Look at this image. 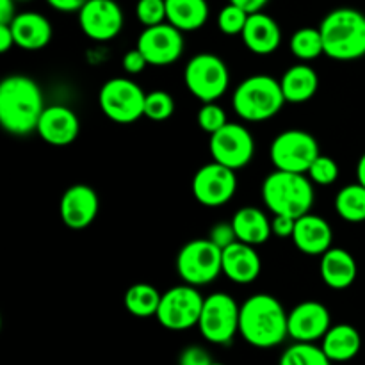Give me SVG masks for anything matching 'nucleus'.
Here are the masks:
<instances>
[{"mask_svg":"<svg viewBox=\"0 0 365 365\" xmlns=\"http://www.w3.org/2000/svg\"><path fill=\"white\" fill-rule=\"evenodd\" d=\"M210 365H225V364H221V362H212Z\"/></svg>","mask_w":365,"mask_h":365,"instance_id":"obj_46","label":"nucleus"},{"mask_svg":"<svg viewBox=\"0 0 365 365\" xmlns=\"http://www.w3.org/2000/svg\"><path fill=\"white\" fill-rule=\"evenodd\" d=\"M16 2H27V0H16Z\"/></svg>","mask_w":365,"mask_h":365,"instance_id":"obj_47","label":"nucleus"},{"mask_svg":"<svg viewBox=\"0 0 365 365\" xmlns=\"http://www.w3.org/2000/svg\"><path fill=\"white\" fill-rule=\"evenodd\" d=\"M160 298H163V294L159 292V289L153 287L152 284L139 282V284L130 285L127 289L123 296V305L128 314H132L134 317L146 319V317L157 316Z\"/></svg>","mask_w":365,"mask_h":365,"instance_id":"obj_28","label":"nucleus"},{"mask_svg":"<svg viewBox=\"0 0 365 365\" xmlns=\"http://www.w3.org/2000/svg\"><path fill=\"white\" fill-rule=\"evenodd\" d=\"M285 102L305 103L316 96L319 89V75L307 63L294 64L280 78Z\"/></svg>","mask_w":365,"mask_h":365,"instance_id":"obj_25","label":"nucleus"},{"mask_svg":"<svg viewBox=\"0 0 365 365\" xmlns=\"http://www.w3.org/2000/svg\"><path fill=\"white\" fill-rule=\"evenodd\" d=\"M36 132L52 146H68L77 139L81 121L73 109L66 106H48L43 110Z\"/></svg>","mask_w":365,"mask_h":365,"instance_id":"obj_18","label":"nucleus"},{"mask_svg":"<svg viewBox=\"0 0 365 365\" xmlns=\"http://www.w3.org/2000/svg\"><path fill=\"white\" fill-rule=\"evenodd\" d=\"M321 348L331 362L344 364L359 355L362 349V337H360V331L351 324H331L327 335L321 339Z\"/></svg>","mask_w":365,"mask_h":365,"instance_id":"obj_24","label":"nucleus"},{"mask_svg":"<svg viewBox=\"0 0 365 365\" xmlns=\"http://www.w3.org/2000/svg\"><path fill=\"white\" fill-rule=\"evenodd\" d=\"M296 228V217L285 216V214H273L271 220V230L278 239H292Z\"/></svg>","mask_w":365,"mask_h":365,"instance_id":"obj_40","label":"nucleus"},{"mask_svg":"<svg viewBox=\"0 0 365 365\" xmlns=\"http://www.w3.org/2000/svg\"><path fill=\"white\" fill-rule=\"evenodd\" d=\"M331 328V314L321 302H303L289 312V337L294 342H317Z\"/></svg>","mask_w":365,"mask_h":365,"instance_id":"obj_16","label":"nucleus"},{"mask_svg":"<svg viewBox=\"0 0 365 365\" xmlns=\"http://www.w3.org/2000/svg\"><path fill=\"white\" fill-rule=\"evenodd\" d=\"M289 48H291L292 56L302 61V63H309V61L317 59V57H321L324 53V43L321 31L314 27L298 29L291 36Z\"/></svg>","mask_w":365,"mask_h":365,"instance_id":"obj_30","label":"nucleus"},{"mask_svg":"<svg viewBox=\"0 0 365 365\" xmlns=\"http://www.w3.org/2000/svg\"><path fill=\"white\" fill-rule=\"evenodd\" d=\"M16 14V0H0V24L9 25Z\"/></svg>","mask_w":365,"mask_h":365,"instance_id":"obj_43","label":"nucleus"},{"mask_svg":"<svg viewBox=\"0 0 365 365\" xmlns=\"http://www.w3.org/2000/svg\"><path fill=\"white\" fill-rule=\"evenodd\" d=\"M9 25L13 29L16 46L29 50V52L45 48L53 34L48 18L36 11L18 13Z\"/></svg>","mask_w":365,"mask_h":365,"instance_id":"obj_22","label":"nucleus"},{"mask_svg":"<svg viewBox=\"0 0 365 365\" xmlns=\"http://www.w3.org/2000/svg\"><path fill=\"white\" fill-rule=\"evenodd\" d=\"M327 353L316 342H294L280 356L278 365H331Z\"/></svg>","mask_w":365,"mask_h":365,"instance_id":"obj_31","label":"nucleus"},{"mask_svg":"<svg viewBox=\"0 0 365 365\" xmlns=\"http://www.w3.org/2000/svg\"><path fill=\"white\" fill-rule=\"evenodd\" d=\"M319 273L324 285L334 291H344L355 284L359 266H356L355 257L348 250L331 246L327 253L321 255Z\"/></svg>","mask_w":365,"mask_h":365,"instance_id":"obj_23","label":"nucleus"},{"mask_svg":"<svg viewBox=\"0 0 365 365\" xmlns=\"http://www.w3.org/2000/svg\"><path fill=\"white\" fill-rule=\"evenodd\" d=\"M86 2L88 0H46L52 9L61 11V13H78Z\"/></svg>","mask_w":365,"mask_h":365,"instance_id":"obj_41","label":"nucleus"},{"mask_svg":"<svg viewBox=\"0 0 365 365\" xmlns=\"http://www.w3.org/2000/svg\"><path fill=\"white\" fill-rule=\"evenodd\" d=\"M209 150L212 160L239 171L248 166L255 153L253 135L245 125L227 123L221 130L210 135Z\"/></svg>","mask_w":365,"mask_h":365,"instance_id":"obj_12","label":"nucleus"},{"mask_svg":"<svg viewBox=\"0 0 365 365\" xmlns=\"http://www.w3.org/2000/svg\"><path fill=\"white\" fill-rule=\"evenodd\" d=\"M324 56L334 61H356L365 56V14L353 7L330 11L319 25Z\"/></svg>","mask_w":365,"mask_h":365,"instance_id":"obj_3","label":"nucleus"},{"mask_svg":"<svg viewBox=\"0 0 365 365\" xmlns=\"http://www.w3.org/2000/svg\"><path fill=\"white\" fill-rule=\"evenodd\" d=\"M262 271V260L255 246L235 241L223 248V274L230 282L248 285L259 278Z\"/></svg>","mask_w":365,"mask_h":365,"instance_id":"obj_20","label":"nucleus"},{"mask_svg":"<svg viewBox=\"0 0 365 365\" xmlns=\"http://www.w3.org/2000/svg\"><path fill=\"white\" fill-rule=\"evenodd\" d=\"M175 100L168 91L157 89V91L146 93L145 100V116L152 121H166L173 116Z\"/></svg>","mask_w":365,"mask_h":365,"instance_id":"obj_32","label":"nucleus"},{"mask_svg":"<svg viewBox=\"0 0 365 365\" xmlns=\"http://www.w3.org/2000/svg\"><path fill=\"white\" fill-rule=\"evenodd\" d=\"M135 18L143 27H153L168 21L166 0H138Z\"/></svg>","mask_w":365,"mask_h":365,"instance_id":"obj_34","label":"nucleus"},{"mask_svg":"<svg viewBox=\"0 0 365 365\" xmlns=\"http://www.w3.org/2000/svg\"><path fill=\"white\" fill-rule=\"evenodd\" d=\"M335 212L348 223L365 221V187L360 182L344 185L335 196Z\"/></svg>","mask_w":365,"mask_h":365,"instance_id":"obj_29","label":"nucleus"},{"mask_svg":"<svg viewBox=\"0 0 365 365\" xmlns=\"http://www.w3.org/2000/svg\"><path fill=\"white\" fill-rule=\"evenodd\" d=\"M212 362L214 360L209 355V351L198 344L184 348L178 356V365H210Z\"/></svg>","mask_w":365,"mask_h":365,"instance_id":"obj_38","label":"nucleus"},{"mask_svg":"<svg viewBox=\"0 0 365 365\" xmlns=\"http://www.w3.org/2000/svg\"><path fill=\"white\" fill-rule=\"evenodd\" d=\"M198 125L203 132L212 135L214 132L221 130L225 125L228 123L227 120V113L221 106H217L216 102H207L203 103L202 109L198 110Z\"/></svg>","mask_w":365,"mask_h":365,"instance_id":"obj_36","label":"nucleus"},{"mask_svg":"<svg viewBox=\"0 0 365 365\" xmlns=\"http://www.w3.org/2000/svg\"><path fill=\"white\" fill-rule=\"evenodd\" d=\"M138 46L152 66H168L177 63L184 53V32L164 21L145 27L138 38Z\"/></svg>","mask_w":365,"mask_h":365,"instance_id":"obj_14","label":"nucleus"},{"mask_svg":"<svg viewBox=\"0 0 365 365\" xmlns=\"http://www.w3.org/2000/svg\"><path fill=\"white\" fill-rule=\"evenodd\" d=\"M146 93L138 82L127 77L109 78L100 88L98 103L110 121L128 125L145 116Z\"/></svg>","mask_w":365,"mask_h":365,"instance_id":"obj_8","label":"nucleus"},{"mask_svg":"<svg viewBox=\"0 0 365 365\" xmlns=\"http://www.w3.org/2000/svg\"><path fill=\"white\" fill-rule=\"evenodd\" d=\"M146 66H150L146 57L143 56L141 50L135 46V48L127 50L121 57V68L125 70V73L128 75H139L146 70Z\"/></svg>","mask_w":365,"mask_h":365,"instance_id":"obj_39","label":"nucleus"},{"mask_svg":"<svg viewBox=\"0 0 365 365\" xmlns=\"http://www.w3.org/2000/svg\"><path fill=\"white\" fill-rule=\"evenodd\" d=\"M321 155L319 143L312 134L298 128H291L273 139L269 148V159L274 170L305 173L314 160Z\"/></svg>","mask_w":365,"mask_h":365,"instance_id":"obj_11","label":"nucleus"},{"mask_svg":"<svg viewBox=\"0 0 365 365\" xmlns=\"http://www.w3.org/2000/svg\"><path fill=\"white\" fill-rule=\"evenodd\" d=\"M100 210L98 195L86 184H75L64 191L59 203L63 223L70 230H84L96 220Z\"/></svg>","mask_w":365,"mask_h":365,"instance_id":"obj_17","label":"nucleus"},{"mask_svg":"<svg viewBox=\"0 0 365 365\" xmlns=\"http://www.w3.org/2000/svg\"><path fill=\"white\" fill-rule=\"evenodd\" d=\"M178 277L184 284L203 287L223 273V250L209 237L185 242L177 255Z\"/></svg>","mask_w":365,"mask_h":365,"instance_id":"obj_6","label":"nucleus"},{"mask_svg":"<svg viewBox=\"0 0 365 365\" xmlns=\"http://www.w3.org/2000/svg\"><path fill=\"white\" fill-rule=\"evenodd\" d=\"M232 225L237 234V241L252 246H260L273 235L271 220L264 210L257 207H242L232 217Z\"/></svg>","mask_w":365,"mask_h":365,"instance_id":"obj_26","label":"nucleus"},{"mask_svg":"<svg viewBox=\"0 0 365 365\" xmlns=\"http://www.w3.org/2000/svg\"><path fill=\"white\" fill-rule=\"evenodd\" d=\"M14 45H16V43H14V34L11 25L0 24V52L7 53Z\"/></svg>","mask_w":365,"mask_h":365,"instance_id":"obj_42","label":"nucleus"},{"mask_svg":"<svg viewBox=\"0 0 365 365\" xmlns=\"http://www.w3.org/2000/svg\"><path fill=\"white\" fill-rule=\"evenodd\" d=\"M230 4H235V6H239L241 9H245L246 13H259V11H262L264 7L269 4V0H228Z\"/></svg>","mask_w":365,"mask_h":365,"instance_id":"obj_44","label":"nucleus"},{"mask_svg":"<svg viewBox=\"0 0 365 365\" xmlns=\"http://www.w3.org/2000/svg\"><path fill=\"white\" fill-rule=\"evenodd\" d=\"M241 36L246 48L250 52L257 53V56H269V53H274L282 43L280 25L277 24V20L273 16L266 14L264 11L250 14Z\"/></svg>","mask_w":365,"mask_h":365,"instance_id":"obj_21","label":"nucleus"},{"mask_svg":"<svg viewBox=\"0 0 365 365\" xmlns=\"http://www.w3.org/2000/svg\"><path fill=\"white\" fill-rule=\"evenodd\" d=\"M205 298L195 285H177L168 289L160 298L157 321L171 331H185L198 327Z\"/></svg>","mask_w":365,"mask_h":365,"instance_id":"obj_10","label":"nucleus"},{"mask_svg":"<svg viewBox=\"0 0 365 365\" xmlns=\"http://www.w3.org/2000/svg\"><path fill=\"white\" fill-rule=\"evenodd\" d=\"M184 81L189 93L200 102H217L227 93L230 84V71L220 56L202 52L189 59L184 71Z\"/></svg>","mask_w":365,"mask_h":365,"instance_id":"obj_7","label":"nucleus"},{"mask_svg":"<svg viewBox=\"0 0 365 365\" xmlns=\"http://www.w3.org/2000/svg\"><path fill=\"white\" fill-rule=\"evenodd\" d=\"M285 103L280 81L269 75H252L235 88L232 95V107L245 121L271 120L282 110Z\"/></svg>","mask_w":365,"mask_h":365,"instance_id":"obj_5","label":"nucleus"},{"mask_svg":"<svg viewBox=\"0 0 365 365\" xmlns=\"http://www.w3.org/2000/svg\"><path fill=\"white\" fill-rule=\"evenodd\" d=\"M356 180L365 187V153L359 159V164H356Z\"/></svg>","mask_w":365,"mask_h":365,"instance_id":"obj_45","label":"nucleus"},{"mask_svg":"<svg viewBox=\"0 0 365 365\" xmlns=\"http://www.w3.org/2000/svg\"><path fill=\"white\" fill-rule=\"evenodd\" d=\"M241 305L227 292H214L203 302L200 334L210 344L227 346L239 334Z\"/></svg>","mask_w":365,"mask_h":365,"instance_id":"obj_9","label":"nucleus"},{"mask_svg":"<svg viewBox=\"0 0 365 365\" xmlns=\"http://www.w3.org/2000/svg\"><path fill=\"white\" fill-rule=\"evenodd\" d=\"M239 335L257 349L277 348L289 337V312L274 296H250L241 305Z\"/></svg>","mask_w":365,"mask_h":365,"instance_id":"obj_2","label":"nucleus"},{"mask_svg":"<svg viewBox=\"0 0 365 365\" xmlns=\"http://www.w3.org/2000/svg\"><path fill=\"white\" fill-rule=\"evenodd\" d=\"M77 14L78 27L93 41H110L123 29V11L116 0H88Z\"/></svg>","mask_w":365,"mask_h":365,"instance_id":"obj_15","label":"nucleus"},{"mask_svg":"<svg viewBox=\"0 0 365 365\" xmlns=\"http://www.w3.org/2000/svg\"><path fill=\"white\" fill-rule=\"evenodd\" d=\"M191 189L196 202L203 207H221L234 198L237 177L234 170L212 160L196 171Z\"/></svg>","mask_w":365,"mask_h":365,"instance_id":"obj_13","label":"nucleus"},{"mask_svg":"<svg viewBox=\"0 0 365 365\" xmlns=\"http://www.w3.org/2000/svg\"><path fill=\"white\" fill-rule=\"evenodd\" d=\"M307 175L316 185H331L339 178V164L331 157L319 155L309 168Z\"/></svg>","mask_w":365,"mask_h":365,"instance_id":"obj_35","label":"nucleus"},{"mask_svg":"<svg viewBox=\"0 0 365 365\" xmlns=\"http://www.w3.org/2000/svg\"><path fill=\"white\" fill-rule=\"evenodd\" d=\"M209 239L214 245H217L223 250L227 248V246H230L232 242L237 241V234H235L232 221H220V223H216L210 228Z\"/></svg>","mask_w":365,"mask_h":365,"instance_id":"obj_37","label":"nucleus"},{"mask_svg":"<svg viewBox=\"0 0 365 365\" xmlns=\"http://www.w3.org/2000/svg\"><path fill=\"white\" fill-rule=\"evenodd\" d=\"M168 24L182 32H195L209 20V2L207 0H166Z\"/></svg>","mask_w":365,"mask_h":365,"instance_id":"obj_27","label":"nucleus"},{"mask_svg":"<svg viewBox=\"0 0 365 365\" xmlns=\"http://www.w3.org/2000/svg\"><path fill=\"white\" fill-rule=\"evenodd\" d=\"M43 91L27 75H9L0 84V123L13 135L36 132L45 110Z\"/></svg>","mask_w":365,"mask_h":365,"instance_id":"obj_1","label":"nucleus"},{"mask_svg":"<svg viewBox=\"0 0 365 365\" xmlns=\"http://www.w3.org/2000/svg\"><path fill=\"white\" fill-rule=\"evenodd\" d=\"M262 200L273 214L302 217L316 202L314 182L305 173L274 170L262 182Z\"/></svg>","mask_w":365,"mask_h":365,"instance_id":"obj_4","label":"nucleus"},{"mask_svg":"<svg viewBox=\"0 0 365 365\" xmlns=\"http://www.w3.org/2000/svg\"><path fill=\"white\" fill-rule=\"evenodd\" d=\"M291 241L305 255L321 257L331 248L334 230L324 217L309 212L296 220V228Z\"/></svg>","mask_w":365,"mask_h":365,"instance_id":"obj_19","label":"nucleus"},{"mask_svg":"<svg viewBox=\"0 0 365 365\" xmlns=\"http://www.w3.org/2000/svg\"><path fill=\"white\" fill-rule=\"evenodd\" d=\"M250 13H246L245 9H241L235 4L228 2L223 9L217 14V27L223 34L227 36H237L242 34L246 27V21H248Z\"/></svg>","mask_w":365,"mask_h":365,"instance_id":"obj_33","label":"nucleus"}]
</instances>
